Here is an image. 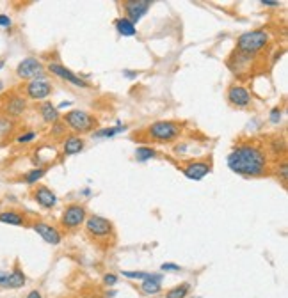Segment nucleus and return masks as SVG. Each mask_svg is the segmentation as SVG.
I'll use <instances>...</instances> for the list:
<instances>
[{"mask_svg":"<svg viewBox=\"0 0 288 298\" xmlns=\"http://www.w3.org/2000/svg\"><path fill=\"white\" fill-rule=\"evenodd\" d=\"M228 167L240 176L256 178L264 174L267 169V156L264 155L260 147L242 144V146H236L228 155Z\"/></svg>","mask_w":288,"mask_h":298,"instance_id":"nucleus-1","label":"nucleus"},{"mask_svg":"<svg viewBox=\"0 0 288 298\" xmlns=\"http://www.w3.org/2000/svg\"><path fill=\"white\" fill-rule=\"evenodd\" d=\"M267 43H268V32L251 30L238 37V41H236V50H238L240 55H252V53L260 52Z\"/></svg>","mask_w":288,"mask_h":298,"instance_id":"nucleus-2","label":"nucleus"},{"mask_svg":"<svg viewBox=\"0 0 288 298\" xmlns=\"http://www.w3.org/2000/svg\"><path fill=\"white\" fill-rule=\"evenodd\" d=\"M64 126H68L75 133H86L96 126V119L86 110H70L64 115Z\"/></svg>","mask_w":288,"mask_h":298,"instance_id":"nucleus-3","label":"nucleus"},{"mask_svg":"<svg viewBox=\"0 0 288 298\" xmlns=\"http://www.w3.org/2000/svg\"><path fill=\"white\" fill-rule=\"evenodd\" d=\"M180 133V124L172 123V121H156L148 128V135L160 142H171V140L178 139Z\"/></svg>","mask_w":288,"mask_h":298,"instance_id":"nucleus-4","label":"nucleus"},{"mask_svg":"<svg viewBox=\"0 0 288 298\" xmlns=\"http://www.w3.org/2000/svg\"><path fill=\"white\" fill-rule=\"evenodd\" d=\"M86 229L89 235L98 236V238H105V236L112 235V224L104 217L98 215H91L89 219H86Z\"/></svg>","mask_w":288,"mask_h":298,"instance_id":"nucleus-5","label":"nucleus"},{"mask_svg":"<svg viewBox=\"0 0 288 298\" xmlns=\"http://www.w3.org/2000/svg\"><path fill=\"white\" fill-rule=\"evenodd\" d=\"M25 92H27V96L30 99H46L48 96L52 94V85H50V82L44 76H41V78L30 80L27 87H25Z\"/></svg>","mask_w":288,"mask_h":298,"instance_id":"nucleus-6","label":"nucleus"},{"mask_svg":"<svg viewBox=\"0 0 288 298\" xmlns=\"http://www.w3.org/2000/svg\"><path fill=\"white\" fill-rule=\"evenodd\" d=\"M124 12H126V20H130L134 25L142 18L148 9L152 7V2L150 0H128L123 4Z\"/></svg>","mask_w":288,"mask_h":298,"instance_id":"nucleus-7","label":"nucleus"},{"mask_svg":"<svg viewBox=\"0 0 288 298\" xmlns=\"http://www.w3.org/2000/svg\"><path fill=\"white\" fill-rule=\"evenodd\" d=\"M48 71L52 73V75L59 76V78H62L64 82H68V84L76 85V87H89V84L86 82V80H82L80 76H76L75 73L70 71L66 66H62V64H59V62L48 64Z\"/></svg>","mask_w":288,"mask_h":298,"instance_id":"nucleus-8","label":"nucleus"},{"mask_svg":"<svg viewBox=\"0 0 288 298\" xmlns=\"http://www.w3.org/2000/svg\"><path fill=\"white\" fill-rule=\"evenodd\" d=\"M86 222V208L80 204H72L62 213V226L68 229H75L80 224Z\"/></svg>","mask_w":288,"mask_h":298,"instance_id":"nucleus-9","label":"nucleus"},{"mask_svg":"<svg viewBox=\"0 0 288 298\" xmlns=\"http://www.w3.org/2000/svg\"><path fill=\"white\" fill-rule=\"evenodd\" d=\"M16 75L20 76V78H38L43 75V66L38 59L34 57H27L24 59L20 64H18V68H16Z\"/></svg>","mask_w":288,"mask_h":298,"instance_id":"nucleus-10","label":"nucleus"},{"mask_svg":"<svg viewBox=\"0 0 288 298\" xmlns=\"http://www.w3.org/2000/svg\"><path fill=\"white\" fill-rule=\"evenodd\" d=\"M212 172V165L210 162H190L184 167L185 178L192 179V181H201L206 174Z\"/></svg>","mask_w":288,"mask_h":298,"instance_id":"nucleus-11","label":"nucleus"},{"mask_svg":"<svg viewBox=\"0 0 288 298\" xmlns=\"http://www.w3.org/2000/svg\"><path fill=\"white\" fill-rule=\"evenodd\" d=\"M228 99L233 107L246 108L251 103V94H249L248 89L242 87V85H232V87L228 89Z\"/></svg>","mask_w":288,"mask_h":298,"instance_id":"nucleus-12","label":"nucleus"},{"mask_svg":"<svg viewBox=\"0 0 288 298\" xmlns=\"http://www.w3.org/2000/svg\"><path fill=\"white\" fill-rule=\"evenodd\" d=\"M34 231H36L44 242L50 243V245H59L60 240H62V236H60V233L56 229V227L48 226V224H44V222L34 224Z\"/></svg>","mask_w":288,"mask_h":298,"instance_id":"nucleus-13","label":"nucleus"},{"mask_svg":"<svg viewBox=\"0 0 288 298\" xmlns=\"http://www.w3.org/2000/svg\"><path fill=\"white\" fill-rule=\"evenodd\" d=\"M34 199H36V203L43 208H54L57 204V195L48 187H43V185L34 190Z\"/></svg>","mask_w":288,"mask_h":298,"instance_id":"nucleus-14","label":"nucleus"},{"mask_svg":"<svg viewBox=\"0 0 288 298\" xmlns=\"http://www.w3.org/2000/svg\"><path fill=\"white\" fill-rule=\"evenodd\" d=\"M27 108V101H25L22 96H12L8 99V103L4 105V110L9 115H22Z\"/></svg>","mask_w":288,"mask_h":298,"instance_id":"nucleus-15","label":"nucleus"},{"mask_svg":"<svg viewBox=\"0 0 288 298\" xmlns=\"http://www.w3.org/2000/svg\"><path fill=\"white\" fill-rule=\"evenodd\" d=\"M162 288V275L150 274L148 279L142 281V291L146 295H156Z\"/></svg>","mask_w":288,"mask_h":298,"instance_id":"nucleus-16","label":"nucleus"},{"mask_svg":"<svg viewBox=\"0 0 288 298\" xmlns=\"http://www.w3.org/2000/svg\"><path fill=\"white\" fill-rule=\"evenodd\" d=\"M40 112H41V117H43L44 123L56 124L57 121H59V110H57L52 103H43L40 107Z\"/></svg>","mask_w":288,"mask_h":298,"instance_id":"nucleus-17","label":"nucleus"},{"mask_svg":"<svg viewBox=\"0 0 288 298\" xmlns=\"http://www.w3.org/2000/svg\"><path fill=\"white\" fill-rule=\"evenodd\" d=\"M116 30L120 32L123 37H132L137 34L136 25H134L130 20H126V18H118L116 20Z\"/></svg>","mask_w":288,"mask_h":298,"instance_id":"nucleus-18","label":"nucleus"},{"mask_svg":"<svg viewBox=\"0 0 288 298\" xmlns=\"http://www.w3.org/2000/svg\"><path fill=\"white\" fill-rule=\"evenodd\" d=\"M82 149H84V140L76 135H72L64 142V153H66V155H76V153H80Z\"/></svg>","mask_w":288,"mask_h":298,"instance_id":"nucleus-19","label":"nucleus"},{"mask_svg":"<svg viewBox=\"0 0 288 298\" xmlns=\"http://www.w3.org/2000/svg\"><path fill=\"white\" fill-rule=\"evenodd\" d=\"M25 275L20 268H14L12 272H9V290H20L25 286Z\"/></svg>","mask_w":288,"mask_h":298,"instance_id":"nucleus-20","label":"nucleus"},{"mask_svg":"<svg viewBox=\"0 0 288 298\" xmlns=\"http://www.w3.org/2000/svg\"><path fill=\"white\" fill-rule=\"evenodd\" d=\"M0 222L2 224H9V226H24V217L16 211H4L0 213Z\"/></svg>","mask_w":288,"mask_h":298,"instance_id":"nucleus-21","label":"nucleus"},{"mask_svg":"<svg viewBox=\"0 0 288 298\" xmlns=\"http://www.w3.org/2000/svg\"><path fill=\"white\" fill-rule=\"evenodd\" d=\"M126 130V126H124L123 123H120L118 126L114 128H102V130H98L92 137H96V139H110V137L118 135V133H121V131Z\"/></svg>","mask_w":288,"mask_h":298,"instance_id":"nucleus-22","label":"nucleus"},{"mask_svg":"<svg viewBox=\"0 0 288 298\" xmlns=\"http://www.w3.org/2000/svg\"><path fill=\"white\" fill-rule=\"evenodd\" d=\"M156 156V151L153 149V147H137L136 151V158L139 160V162H146V160H152Z\"/></svg>","mask_w":288,"mask_h":298,"instance_id":"nucleus-23","label":"nucleus"},{"mask_svg":"<svg viewBox=\"0 0 288 298\" xmlns=\"http://www.w3.org/2000/svg\"><path fill=\"white\" fill-rule=\"evenodd\" d=\"M188 284H180V286L172 288V290L168 291V295H166V298H185L188 293Z\"/></svg>","mask_w":288,"mask_h":298,"instance_id":"nucleus-24","label":"nucleus"},{"mask_svg":"<svg viewBox=\"0 0 288 298\" xmlns=\"http://www.w3.org/2000/svg\"><path fill=\"white\" fill-rule=\"evenodd\" d=\"M44 172H46V169H43V167L34 169V171L27 172V174H25V183H28V185L36 183V181H40V179L43 178Z\"/></svg>","mask_w":288,"mask_h":298,"instance_id":"nucleus-25","label":"nucleus"},{"mask_svg":"<svg viewBox=\"0 0 288 298\" xmlns=\"http://www.w3.org/2000/svg\"><path fill=\"white\" fill-rule=\"evenodd\" d=\"M150 274H146V272H123V277H128V279H140V281H144V279H148Z\"/></svg>","mask_w":288,"mask_h":298,"instance_id":"nucleus-26","label":"nucleus"},{"mask_svg":"<svg viewBox=\"0 0 288 298\" xmlns=\"http://www.w3.org/2000/svg\"><path fill=\"white\" fill-rule=\"evenodd\" d=\"M34 139H36V133H34V131H27V133H24V135L18 137V139H16V142L27 144V142H30V140H34Z\"/></svg>","mask_w":288,"mask_h":298,"instance_id":"nucleus-27","label":"nucleus"},{"mask_svg":"<svg viewBox=\"0 0 288 298\" xmlns=\"http://www.w3.org/2000/svg\"><path fill=\"white\" fill-rule=\"evenodd\" d=\"M0 288H8L9 290V272L0 270Z\"/></svg>","mask_w":288,"mask_h":298,"instance_id":"nucleus-28","label":"nucleus"},{"mask_svg":"<svg viewBox=\"0 0 288 298\" xmlns=\"http://www.w3.org/2000/svg\"><path fill=\"white\" fill-rule=\"evenodd\" d=\"M281 121V110L280 108H272L270 110V123L278 124Z\"/></svg>","mask_w":288,"mask_h":298,"instance_id":"nucleus-29","label":"nucleus"},{"mask_svg":"<svg viewBox=\"0 0 288 298\" xmlns=\"http://www.w3.org/2000/svg\"><path fill=\"white\" fill-rule=\"evenodd\" d=\"M162 270L164 272H180V265H174V263H164L162 265Z\"/></svg>","mask_w":288,"mask_h":298,"instance_id":"nucleus-30","label":"nucleus"},{"mask_svg":"<svg viewBox=\"0 0 288 298\" xmlns=\"http://www.w3.org/2000/svg\"><path fill=\"white\" fill-rule=\"evenodd\" d=\"M116 283H118V277H116V275H112V274H107V275H105V284H107V286H114Z\"/></svg>","mask_w":288,"mask_h":298,"instance_id":"nucleus-31","label":"nucleus"},{"mask_svg":"<svg viewBox=\"0 0 288 298\" xmlns=\"http://www.w3.org/2000/svg\"><path fill=\"white\" fill-rule=\"evenodd\" d=\"M0 27H11V18L6 14H0Z\"/></svg>","mask_w":288,"mask_h":298,"instance_id":"nucleus-32","label":"nucleus"},{"mask_svg":"<svg viewBox=\"0 0 288 298\" xmlns=\"http://www.w3.org/2000/svg\"><path fill=\"white\" fill-rule=\"evenodd\" d=\"M262 5H267V7H278V5H280V2H270V0H264V2H262Z\"/></svg>","mask_w":288,"mask_h":298,"instance_id":"nucleus-33","label":"nucleus"},{"mask_svg":"<svg viewBox=\"0 0 288 298\" xmlns=\"http://www.w3.org/2000/svg\"><path fill=\"white\" fill-rule=\"evenodd\" d=\"M27 298H43V297H41L40 291H30V293L27 295Z\"/></svg>","mask_w":288,"mask_h":298,"instance_id":"nucleus-34","label":"nucleus"},{"mask_svg":"<svg viewBox=\"0 0 288 298\" xmlns=\"http://www.w3.org/2000/svg\"><path fill=\"white\" fill-rule=\"evenodd\" d=\"M70 105H72V101H62V103H60L59 107H56V108L59 110V108H66V107H70Z\"/></svg>","mask_w":288,"mask_h":298,"instance_id":"nucleus-35","label":"nucleus"},{"mask_svg":"<svg viewBox=\"0 0 288 298\" xmlns=\"http://www.w3.org/2000/svg\"><path fill=\"white\" fill-rule=\"evenodd\" d=\"M124 75H126L128 78H134V76H137V73H130V71H124Z\"/></svg>","mask_w":288,"mask_h":298,"instance_id":"nucleus-36","label":"nucleus"},{"mask_svg":"<svg viewBox=\"0 0 288 298\" xmlns=\"http://www.w3.org/2000/svg\"><path fill=\"white\" fill-rule=\"evenodd\" d=\"M4 66H6V62H4V60H0V69L4 68Z\"/></svg>","mask_w":288,"mask_h":298,"instance_id":"nucleus-37","label":"nucleus"},{"mask_svg":"<svg viewBox=\"0 0 288 298\" xmlns=\"http://www.w3.org/2000/svg\"><path fill=\"white\" fill-rule=\"evenodd\" d=\"M2 87H4V84H2V82H0V91H2Z\"/></svg>","mask_w":288,"mask_h":298,"instance_id":"nucleus-38","label":"nucleus"}]
</instances>
